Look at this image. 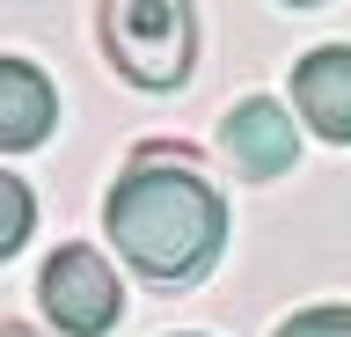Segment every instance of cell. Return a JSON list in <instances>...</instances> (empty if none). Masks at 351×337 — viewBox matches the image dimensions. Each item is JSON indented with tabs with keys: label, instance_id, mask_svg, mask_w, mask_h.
<instances>
[{
	"label": "cell",
	"instance_id": "52a82bcc",
	"mask_svg": "<svg viewBox=\"0 0 351 337\" xmlns=\"http://www.w3.org/2000/svg\"><path fill=\"white\" fill-rule=\"evenodd\" d=\"M29 227H37V198H29V183L0 169V264L29 242Z\"/></svg>",
	"mask_w": 351,
	"mask_h": 337
},
{
	"label": "cell",
	"instance_id": "ba28073f",
	"mask_svg": "<svg viewBox=\"0 0 351 337\" xmlns=\"http://www.w3.org/2000/svg\"><path fill=\"white\" fill-rule=\"evenodd\" d=\"M271 337H351V308H300L293 323H278Z\"/></svg>",
	"mask_w": 351,
	"mask_h": 337
},
{
	"label": "cell",
	"instance_id": "8992f818",
	"mask_svg": "<svg viewBox=\"0 0 351 337\" xmlns=\"http://www.w3.org/2000/svg\"><path fill=\"white\" fill-rule=\"evenodd\" d=\"M59 125V95L29 59H0V154H29Z\"/></svg>",
	"mask_w": 351,
	"mask_h": 337
},
{
	"label": "cell",
	"instance_id": "277c9868",
	"mask_svg": "<svg viewBox=\"0 0 351 337\" xmlns=\"http://www.w3.org/2000/svg\"><path fill=\"white\" fill-rule=\"evenodd\" d=\"M219 147H227V161H234L241 176H285L293 161H300V132H293V111H278L271 95H249V103H234L227 111V125H219Z\"/></svg>",
	"mask_w": 351,
	"mask_h": 337
},
{
	"label": "cell",
	"instance_id": "30bf717a",
	"mask_svg": "<svg viewBox=\"0 0 351 337\" xmlns=\"http://www.w3.org/2000/svg\"><path fill=\"white\" fill-rule=\"evenodd\" d=\"M285 8H322V0H285Z\"/></svg>",
	"mask_w": 351,
	"mask_h": 337
},
{
	"label": "cell",
	"instance_id": "5b68a950",
	"mask_svg": "<svg viewBox=\"0 0 351 337\" xmlns=\"http://www.w3.org/2000/svg\"><path fill=\"white\" fill-rule=\"evenodd\" d=\"M293 111L329 147H351V45H322L293 67Z\"/></svg>",
	"mask_w": 351,
	"mask_h": 337
},
{
	"label": "cell",
	"instance_id": "7a4b0ae2",
	"mask_svg": "<svg viewBox=\"0 0 351 337\" xmlns=\"http://www.w3.org/2000/svg\"><path fill=\"white\" fill-rule=\"evenodd\" d=\"M103 51L139 89H176L197 51L191 0H103Z\"/></svg>",
	"mask_w": 351,
	"mask_h": 337
},
{
	"label": "cell",
	"instance_id": "9c48e42d",
	"mask_svg": "<svg viewBox=\"0 0 351 337\" xmlns=\"http://www.w3.org/2000/svg\"><path fill=\"white\" fill-rule=\"evenodd\" d=\"M0 337H37V330H22V323H0Z\"/></svg>",
	"mask_w": 351,
	"mask_h": 337
},
{
	"label": "cell",
	"instance_id": "3957f363",
	"mask_svg": "<svg viewBox=\"0 0 351 337\" xmlns=\"http://www.w3.org/2000/svg\"><path fill=\"white\" fill-rule=\"evenodd\" d=\"M37 301H44V315H51L66 337H103V330H117V315H125L117 271H110L103 249H88V242H66V249L44 257Z\"/></svg>",
	"mask_w": 351,
	"mask_h": 337
},
{
	"label": "cell",
	"instance_id": "6da1fadb",
	"mask_svg": "<svg viewBox=\"0 0 351 337\" xmlns=\"http://www.w3.org/2000/svg\"><path fill=\"white\" fill-rule=\"evenodd\" d=\"M103 227L117 257H125L139 279L154 286H191L219 264V242H227V198H219L197 154L183 147H139L132 169L117 176V191L103 198Z\"/></svg>",
	"mask_w": 351,
	"mask_h": 337
}]
</instances>
